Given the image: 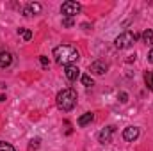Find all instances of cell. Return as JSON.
I'll list each match as a JSON object with an SVG mask.
<instances>
[{
	"instance_id": "6da1fadb",
	"label": "cell",
	"mask_w": 153,
	"mask_h": 151,
	"mask_svg": "<svg viewBox=\"0 0 153 151\" xmlns=\"http://www.w3.org/2000/svg\"><path fill=\"white\" fill-rule=\"evenodd\" d=\"M53 59L57 64L68 66V64H73L75 61H78V52L71 44H59L53 48Z\"/></svg>"
},
{
	"instance_id": "7a4b0ae2",
	"label": "cell",
	"mask_w": 153,
	"mask_h": 151,
	"mask_svg": "<svg viewBox=\"0 0 153 151\" xmlns=\"http://www.w3.org/2000/svg\"><path fill=\"white\" fill-rule=\"evenodd\" d=\"M55 101H57V107H59L62 112H70V110L76 105V93L71 89V87L62 89V91L57 94Z\"/></svg>"
},
{
	"instance_id": "3957f363",
	"label": "cell",
	"mask_w": 153,
	"mask_h": 151,
	"mask_svg": "<svg viewBox=\"0 0 153 151\" xmlns=\"http://www.w3.org/2000/svg\"><path fill=\"white\" fill-rule=\"evenodd\" d=\"M135 39L137 36L134 34V32H130V30H126V32H123V34H119L117 38H116L114 44L117 48H121V50H125V48H130L134 43H135Z\"/></svg>"
},
{
	"instance_id": "277c9868",
	"label": "cell",
	"mask_w": 153,
	"mask_h": 151,
	"mask_svg": "<svg viewBox=\"0 0 153 151\" xmlns=\"http://www.w3.org/2000/svg\"><path fill=\"white\" fill-rule=\"evenodd\" d=\"M61 13L64 14V18H73L75 14L80 13V4L78 2H73V0H68L61 5Z\"/></svg>"
},
{
	"instance_id": "5b68a950",
	"label": "cell",
	"mask_w": 153,
	"mask_h": 151,
	"mask_svg": "<svg viewBox=\"0 0 153 151\" xmlns=\"http://www.w3.org/2000/svg\"><path fill=\"white\" fill-rule=\"evenodd\" d=\"M107 70H109V66H107V62L105 61H94V62H91V66H89V71H93L94 75H103V73H107Z\"/></svg>"
},
{
	"instance_id": "8992f818",
	"label": "cell",
	"mask_w": 153,
	"mask_h": 151,
	"mask_svg": "<svg viewBox=\"0 0 153 151\" xmlns=\"http://www.w3.org/2000/svg\"><path fill=\"white\" fill-rule=\"evenodd\" d=\"M112 135H114V126H105L100 133H98V141L102 144H109L112 141Z\"/></svg>"
},
{
	"instance_id": "52a82bcc",
	"label": "cell",
	"mask_w": 153,
	"mask_h": 151,
	"mask_svg": "<svg viewBox=\"0 0 153 151\" xmlns=\"http://www.w3.org/2000/svg\"><path fill=\"white\" fill-rule=\"evenodd\" d=\"M137 137H139V128L137 126H128V128L123 130V139L126 142H134Z\"/></svg>"
},
{
	"instance_id": "ba28073f",
	"label": "cell",
	"mask_w": 153,
	"mask_h": 151,
	"mask_svg": "<svg viewBox=\"0 0 153 151\" xmlns=\"http://www.w3.org/2000/svg\"><path fill=\"white\" fill-rule=\"evenodd\" d=\"M64 75H66V78L70 82H75L76 78L80 76V70L76 68L75 64H68V66H64Z\"/></svg>"
},
{
	"instance_id": "9c48e42d",
	"label": "cell",
	"mask_w": 153,
	"mask_h": 151,
	"mask_svg": "<svg viewBox=\"0 0 153 151\" xmlns=\"http://www.w3.org/2000/svg\"><path fill=\"white\" fill-rule=\"evenodd\" d=\"M41 4H38V2H30L25 9H23V14L27 16V18H30V16H34V14H39L41 13Z\"/></svg>"
},
{
	"instance_id": "30bf717a",
	"label": "cell",
	"mask_w": 153,
	"mask_h": 151,
	"mask_svg": "<svg viewBox=\"0 0 153 151\" xmlns=\"http://www.w3.org/2000/svg\"><path fill=\"white\" fill-rule=\"evenodd\" d=\"M13 64V53L0 52V68H9Z\"/></svg>"
},
{
	"instance_id": "8fae6325",
	"label": "cell",
	"mask_w": 153,
	"mask_h": 151,
	"mask_svg": "<svg viewBox=\"0 0 153 151\" xmlns=\"http://www.w3.org/2000/svg\"><path fill=\"white\" fill-rule=\"evenodd\" d=\"M93 119H94V114L93 112H85L84 115L78 117V126H87L89 123H93Z\"/></svg>"
},
{
	"instance_id": "7c38bea8",
	"label": "cell",
	"mask_w": 153,
	"mask_h": 151,
	"mask_svg": "<svg viewBox=\"0 0 153 151\" xmlns=\"http://www.w3.org/2000/svg\"><path fill=\"white\" fill-rule=\"evenodd\" d=\"M141 38H143V41H144L146 44H153V30H152V29H148V30H144Z\"/></svg>"
},
{
	"instance_id": "4fadbf2b",
	"label": "cell",
	"mask_w": 153,
	"mask_h": 151,
	"mask_svg": "<svg viewBox=\"0 0 153 151\" xmlns=\"http://www.w3.org/2000/svg\"><path fill=\"white\" fill-rule=\"evenodd\" d=\"M144 84H146V87L153 91V71H146L144 73Z\"/></svg>"
},
{
	"instance_id": "5bb4252c",
	"label": "cell",
	"mask_w": 153,
	"mask_h": 151,
	"mask_svg": "<svg viewBox=\"0 0 153 151\" xmlns=\"http://www.w3.org/2000/svg\"><path fill=\"white\" fill-rule=\"evenodd\" d=\"M80 80H82V84H84L85 87H91V85H94V82H93L91 75H82V76H80Z\"/></svg>"
},
{
	"instance_id": "9a60e30c",
	"label": "cell",
	"mask_w": 153,
	"mask_h": 151,
	"mask_svg": "<svg viewBox=\"0 0 153 151\" xmlns=\"http://www.w3.org/2000/svg\"><path fill=\"white\" fill-rule=\"evenodd\" d=\"M0 151H16L9 142H4V141H0Z\"/></svg>"
},
{
	"instance_id": "2e32d148",
	"label": "cell",
	"mask_w": 153,
	"mask_h": 151,
	"mask_svg": "<svg viewBox=\"0 0 153 151\" xmlns=\"http://www.w3.org/2000/svg\"><path fill=\"white\" fill-rule=\"evenodd\" d=\"M73 25H75V20H73V18H62V27H68V29H70V27H73Z\"/></svg>"
},
{
	"instance_id": "e0dca14e",
	"label": "cell",
	"mask_w": 153,
	"mask_h": 151,
	"mask_svg": "<svg viewBox=\"0 0 153 151\" xmlns=\"http://www.w3.org/2000/svg\"><path fill=\"white\" fill-rule=\"evenodd\" d=\"M22 36H23L25 41H30V39H32V32H30V30H23V34H22Z\"/></svg>"
},
{
	"instance_id": "ac0fdd59",
	"label": "cell",
	"mask_w": 153,
	"mask_h": 151,
	"mask_svg": "<svg viewBox=\"0 0 153 151\" xmlns=\"http://www.w3.org/2000/svg\"><path fill=\"white\" fill-rule=\"evenodd\" d=\"M119 101L121 103H126L128 101V94L126 93H119Z\"/></svg>"
},
{
	"instance_id": "d6986e66",
	"label": "cell",
	"mask_w": 153,
	"mask_h": 151,
	"mask_svg": "<svg viewBox=\"0 0 153 151\" xmlns=\"http://www.w3.org/2000/svg\"><path fill=\"white\" fill-rule=\"evenodd\" d=\"M39 62H41V66H48V59H46L45 55H41V57H39Z\"/></svg>"
},
{
	"instance_id": "ffe728a7",
	"label": "cell",
	"mask_w": 153,
	"mask_h": 151,
	"mask_svg": "<svg viewBox=\"0 0 153 151\" xmlns=\"http://www.w3.org/2000/svg\"><path fill=\"white\" fill-rule=\"evenodd\" d=\"M148 61H150V62L153 64V48L150 50V53H148Z\"/></svg>"
},
{
	"instance_id": "44dd1931",
	"label": "cell",
	"mask_w": 153,
	"mask_h": 151,
	"mask_svg": "<svg viewBox=\"0 0 153 151\" xmlns=\"http://www.w3.org/2000/svg\"><path fill=\"white\" fill-rule=\"evenodd\" d=\"M38 139H36V141H32V142H30V148H38Z\"/></svg>"
}]
</instances>
